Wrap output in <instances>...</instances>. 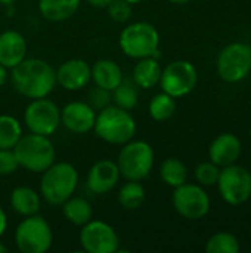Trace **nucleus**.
I'll return each mask as SVG.
<instances>
[{"label": "nucleus", "instance_id": "7", "mask_svg": "<svg viewBox=\"0 0 251 253\" xmlns=\"http://www.w3.org/2000/svg\"><path fill=\"white\" fill-rule=\"evenodd\" d=\"M53 243L49 222L38 213L24 216L15 228V245L22 253H46Z\"/></svg>", "mask_w": 251, "mask_h": 253}, {"label": "nucleus", "instance_id": "2", "mask_svg": "<svg viewBox=\"0 0 251 253\" xmlns=\"http://www.w3.org/2000/svg\"><path fill=\"white\" fill-rule=\"evenodd\" d=\"M78 170L68 162H55L43 173L40 179V196L50 206H61L74 196L78 187Z\"/></svg>", "mask_w": 251, "mask_h": 253}, {"label": "nucleus", "instance_id": "35", "mask_svg": "<svg viewBox=\"0 0 251 253\" xmlns=\"http://www.w3.org/2000/svg\"><path fill=\"white\" fill-rule=\"evenodd\" d=\"M92 7H98V9H105L112 0H86Z\"/></svg>", "mask_w": 251, "mask_h": 253}, {"label": "nucleus", "instance_id": "24", "mask_svg": "<svg viewBox=\"0 0 251 253\" xmlns=\"http://www.w3.org/2000/svg\"><path fill=\"white\" fill-rule=\"evenodd\" d=\"M146 197L145 187L142 181H127L118 190V203L126 211H136L139 209Z\"/></svg>", "mask_w": 251, "mask_h": 253}, {"label": "nucleus", "instance_id": "39", "mask_svg": "<svg viewBox=\"0 0 251 253\" xmlns=\"http://www.w3.org/2000/svg\"><path fill=\"white\" fill-rule=\"evenodd\" d=\"M7 251H9V249H7V248L0 242V253H7Z\"/></svg>", "mask_w": 251, "mask_h": 253}, {"label": "nucleus", "instance_id": "15", "mask_svg": "<svg viewBox=\"0 0 251 253\" xmlns=\"http://www.w3.org/2000/svg\"><path fill=\"white\" fill-rule=\"evenodd\" d=\"M56 84L68 92L84 89L92 82V70L87 61L81 58H71L64 61L56 70Z\"/></svg>", "mask_w": 251, "mask_h": 253}, {"label": "nucleus", "instance_id": "13", "mask_svg": "<svg viewBox=\"0 0 251 253\" xmlns=\"http://www.w3.org/2000/svg\"><path fill=\"white\" fill-rule=\"evenodd\" d=\"M251 71V47L246 43H232L217 56V73L228 83L244 80Z\"/></svg>", "mask_w": 251, "mask_h": 253}, {"label": "nucleus", "instance_id": "28", "mask_svg": "<svg viewBox=\"0 0 251 253\" xmlns=\"http://www.w3.org/2000/svg\"><path fill=\"white\" fill-rule=\"evenodd\" d=\"M111 98H112V102L114 105L123 108V110H127V111H132L133 108H136L138 105V101H139V93H138V89H136V84L130 83V82H126L123 80L112 92H111Z\"/></svg>", "mask_w": 251, "mask_h": 253}, {"label": "nucleus", "instance_id": "27", "mask_svg": "<svg viewBox=\"0 0 251 253\" xmlns=\"http://www.w3.org/2000/svg\"><path fill=\"white\" fill-rule=\"evenodd\" d=\"M148 113L155 122H166L176 113V98L166 92L154 95L148 104Z\"/></svg>", "mask_w": 251, "mask_h": 253}, {"label": "nucleus", "instance_id": "8", "mask_svg": "<svg viewBox=\"0 0 251 253\" xmlns=\"http://www.w3.org/2000/svg\"><path fill=\"white\" fill-rule=\"evenodd\" d=\"M24 125L28 132L52 136L61 126V110L47 96L30 99L24 111Z\"/></svg>", "mask_w": 251, "mask_h": 253}, {"label": "nucleus", "instance_id": "37", "mask_svg": "<svg viewBox=\"0 0 251 253\" xmlns=\"http://www.w3.org/2000/svg\"><path fill=\"white\" fill-rule=\"evenodd\" d=\"M16 1H18V0H0V4H1V6L9 7V6H13Z\"/></svg>", "mask_w": 251, "mask_h": 253}, {"label": "nucleus", "instance_id": "1", "mask_svg": "<svg viewBox=\"0 0 251 253\" xmlns=\"http://www.w3.org/2000/svg\"><path fill=\"white\" fill-rule=\"evenodd\" d=\"M10 71L15 90L27 99L46 98L56 86L55 68L40 58H25Z\"/></svg>", "mask_w": 251, "mask_h": 253}, {"label": "nucleus", "instance_id": "23", "mask_svg": "<svg viewBox=\"0 0 251 253\" xmlns=\"http://www.w3.org/2000/svg\"><path fill=\"white\" fill-rule=\"evenodd\" d=\"M61 208L64 218L75 227H81L93 219V208L90 202L84 197L71 196L61 205Z\"/></svg>", "mask_w": 251, "mask_h": 253}, {"label": "nucleus", "instance_id": "32", "mask_svg": "<svg viewBox=\"0 0 251 253\" xmlns=\"http://www.w3.org/2000/svg\"><path fill=\"white\" fill-rule=\"evenodd\" d=\"M19 169V163L12 150H0V176L13 175Z\"/></svg>", "mask_w": 251, "mask_h": 253}, {"label": "nucleus", "instance_id": "20", "mask_svg": "<svg viewBox=\"0 0 251 253\" xmlns=\"http://www.w3.org/2000/svg\"><path fill=\"white\" fill-rule=\"evenodd\" d=\"M9 205L15 213L21 216H31L41 209V196L31 187H16L9 194Z\"/></svg>", "mask_w": 251, "mask_h": 253}, {"label": "nucleus", "instance_id": "33", "mask_svg": "<svg viewBox=\"0 0 251 253\" xmlns=\"http://www.w3.org/2000/svg\"><path fill=\"white\" fill-rule=\"evenodd\" d=\"M112 101L111 98V92L109 90H105L102 87H98L95 86L90 93H89V104L96 110V113L102 108H105L107 105H109Z\"/></svg>", "mask_w": 251, "mask_h": 253}, {"label": "nucleus", "instance_id": "16", "mask_svg": "<svg viewBox=\"0 0 251 253\" xmlns=\"http://www.w3.org/2000/svg\"><path fill=\"white\" fill-rule=\"evenodd\" d=\"M120 178L121 173L117 163L108 159H102L93 163L92 168L89 169L86 185L90 193L96 196H102L112 191L118 185Z\"/></svg>", "mask_w": 251, "mask_h": 253}, {"label": "nucleus", "instance_id": "10", "mask_svg": "<svg viewBox=\"0 0 251 253\" xmlns=\"http://www.w3.org/2000/svg\"><path fill=\"white\" fill-rule=\"evenodd\" d=\"M198 82V73L194 64L185 59H178L167 64L161 70L158 84L161 90L173 98H182L191 93Z\"/></svg>", "mask_w": 251, "mask_h": 253}, {"label": "nucleus", "instance_id": "14", "mask_svg": "<svg viewBox=\"0 0 251 253\" xmlns=\"http://www.w3.org/2000/svg\"><path fill=\"white\" fill-rule=\"evenodd\" d=\"M96 110L84 101H71L61 110V125L71 133L84 135L93 130Z\"/></svg>", "mask_w": 251, "mask_h": 253}, {"label": "nucleus", "instance_id": "9", "mask_svg": "<svg viewBox=\"0 0 251 253\" xmlns=\"http://www.w3.org/2000/svg\"><path fill=\"white\" fill-rule=\"evenodd\" d=\"M78 243L87 253H115L120 249V237L112 225L101 219H90L80 227Z\"/></svg>", "mask_w": 251, "mask_h": 253}, {"label": "nucleus", "instance_id": "34", "mask_svg": "<svg viewBox=\"0 0 251 253\" xmlns=\"http://www.w3.org/2000/svg\"><path fill=\"white\" fill-rule=\"evenodd\" d=\"M6 230H7V216H6L4 209L0 206V239L4 236Z\"/></svg>", "mask_w": 251, "mask_h": 253}, {"label": "nucleus", "instance_id": "21", "mask_svg": "<svg viewBox=\"0 0 251 253\" xmlns=\"http://www.w3.org/2000/svg\"><path fill=\"white\" fill-rule=\"evenodd\" d=\"M161 70L163 68L160 62L155 59V56L138 59L132 71L133 83L136 84V87L149 90L158 84L160 77H161Z\"/></svg>", "mask_w": 251, "mask_h": 253}, {"label": "nucleus", "instance_id": "17", "mask_svg": "<svg viewBox=\"0 0 251 253\" xmlns=\"http://www.w3.org/2000/svg\"><path fill=\"white\" fill-rule=\"evenodd\" d=\"M28 44L25 37L15 30L0 33V64L7 70L15 68L27 58Z\"/></svg>", "mask_w": 251, "mask_h": 253}, {"label": "nucleus", "instance_id": "26", "mask_svg": "<svg viewBox=\"0 0 251 253\" xmlns=\"http://www.w3.org/2000/svg\"><path fill=\"white\" fill-rule=\"evenodd\" d=\"M160 176L163 182L172 188H176L186 182L188 179V169L185 163L176 157L166 159L160 166Z\"/></svg>", "mask_w": 251, "mask_h": 253}, {"label": "nucleus", "instance_id": "4", "mask_svg": "<svg viewBox=\"0 0 251 253\" xmlns=\"http://www.w3.org/2000/svg\"><path fill=\"white\" fill-rule=\"evenodd\" d=\"M13 153L19 168L31 173H43L50 165L56 162V150L50 136L28 132L22 135L13 147Z\"/></svg>", "mask_w": 251, "mask_h": 253}, {"label": "nucleus", "instance_id": "36", "mask_svg": "<svg viewBox=\"0 0 251 253\" xmlns=\"http://www.w3.org/2000/svg\"><path fill=\"white\" fill-rule=\"evenodd\" d=\"M7 71H9V70L0 64V87H3L4 83L7 82V77H9V73H7Z\"/></svg>", "mask_w": 251, "mask_h": 253}, {"label": "nucleus", "instance_id": "5", "mask_svg": "<svg viewBox=\"0 0 251 253\" xmlns=\"http://www.w3.org/2000/svg\"><path fill=\"white\" fill-rule=\"evenodd\" d=\"M118 46L126 56L136 61L155 56L160 47V33L151 22L136 21L127 24L121 30L118 36Z\"/></svg>", "mask_w": 251, "mask_h": 253}, {"label": "nucleus", "instance_id": "40", "mask_svg": "<svg viewBox=\"0 0 251 253\" xmlns=\"http://www.w3.org/2000/svg\"><path fill=\"white\" fill-rule=\"evenodd\" d=\"M126 1H129L130 4H139V3H142L143 0H126Z\"/></svg>", "mask_w": 251, "mask_h": 253}, {"label": "nucleus", "instance_id": "29", "mask_svg": "<svg viewBox=\"0 0 251 253\" xmlns=\"http://www.w3.org/2000/svg\"><path fill=\"white\" fill-rule=\"evenodd\" d=\"M206 252L209 253H238L240 242L235 236L229 233H217L212 236L206 245Z\"/></svg>", "mask_w": 251, "mask_h": 253}, {"label": "nucleus", "instance_id": "25", "mask_svg": "<svg viewBox=\"0 0 251 253\" xmlns=\"http://www.w3.org/2000/svg\"><path fill=\"white\" fill-rule=\"evenodd\" d=\"M22 135V123L16 117L0 114V150H12Z\"/></svg>", "mask_w": 251, "mask_h": 253}, {"label": "nucleus", "instance_id": "11", "mask_svg": "<svg viewBox=\"0 0 251 253\" xmlns=\"http://www.w3.org/2000/svg\"><path fill=\"white\" fill-rule=\"evenodd\" d=\"M217 188L228 205L240 206L251 197V173L244 166L229 165L220 170Z\"/></svg>", "mask_w": 251, "mask_h": 253}, {"label": "nucleus", "instance_id": "18", "mask_svg": "<svg viewBox=\"0 0 251 253\" xmlns=\"http://www.w3.org/2000/svg\"><path fill=\"white\" fill-rule=\"evenodd\" d=\"M241 154V142L232 133L219 135L209 147V159L219 168L234 165Z\"/></svg>", "mask_w": 251, "mask_h": 253}, {"label": "nucleus", "instance_id": "6", "mask_svg": "<svg viewBox=\"0 0 251 253\" xmlns=\"http://www.w3.org/2000/svg\"><path fill=\"white\" fill-rule=\"evenodd\" d=\"M154 162L155 154L152 147L142 139H130L123 144L115 160L120 173L126 181L146 179L152 172Z\"/></svg>", "mask_w": 251, "mask_h": 253}, {"label": "nucleus", "instance_id": "12", "mask_svg": "<svg viewBox=\"0 0 251 253\" xmlns=\"http://www.w3.org/2000/svg\"><path fill=\"white\" fill-rule=\"evenodd\" d=\"M172 203L175 211L185 219L198 221L203 219L210 211L209 194L203 187L195 184H182L175 188L172 194Z\"/></svg>", "mask_w": 251, "mask_h": 253}, {"label": "nucleus", "instance_id": "22", "mask_svg": "<svg viewBox=\"0 0 251 253\" xmlns=\"http://www.w3.org/2000/svg\"><path fill=\"white\" fill-rule=\"evenodd\" d=\"M81 0H38V12L49 22H64L75 15Z\"/></svg>", "mask_w": 251, "mask_h": 253}, {"label": "nucleus", "instance_id": "30", "mask_svg": "<svg viewBox=\"0 0 251 253\" xmlns=\"http://www.w3.org/2000/svg\"><path fill=\"white\" fill-rule=\"evenodd\" d=\"M219 175H220V169L213 162H203L195 168V178L200 182V185L204 187H212L217 184Z\"/></svg>", "mask_w": 251, "mask_h": 253}, {"label": "nucleus", "instance_id": "19", "mask_svg": "<svg viewBox=\"0 0 251 253\" xmlns=\"http://www.w3.org/2000/svg\"><path fill=\"white\" fill-rule=\"evenodd\" d=\"M90 70L92 82L95 83V86L109 92H112L124 80L121 67L115 61L108 58L98 59L93 65H90Z\"/></svg>", "mask_w": 251, "mask_h": 253}, {"label": "nucleus", "instance_id": "3", "mask_svg": "<svg viewBox=\"0 0 251 253\" xmlns=\"http://www.w3.org/2000/svg\"><path fill=\"white\" fill-rule=\"evenodd\" d=\"M136 129V120L132 113L114 104H109L96 113L93 132L107 144L121 147L135 138Z\"/></svg>", "mask_w": 251, "mask_h": 253}, {"label": "nucleus", "instance_id": "38", "mask_svg": "<svg viewBox=\"0 0 251 253\" xmlns=\"http://www.w3.org/2000/svg\"><path fill=\"white\" fill-rule=\"evenodd\" d=\"M170 3H173V4H186V3H189L191 0H169Z\"/></svg>", "mask_w": 251, "mask_h": 253}, {"label": "nucleus", "instance_id": "31", "mask_svg": "<svg viewBox=\"0 0 251 253\" xmlns=\"http://www.w3.org/2000/svg\"><path fill=\"white\" fill-rule=\"evenodd\" d=\"M108 16L117 22V24H124L132 18V12H133V4H130L126 0H112L107 7Z\"/></svg>", "mask_w": 251, "mask_h": 253}]
</instances>
